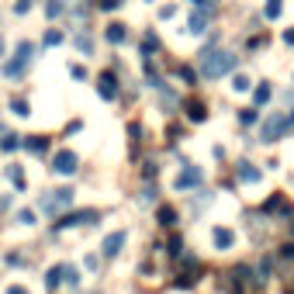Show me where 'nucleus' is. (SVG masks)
I'll return each mask as SVG.
<instances>
[{
  "instance_id": "nucleus-1",
  "label": "nucleus",
  "mask_w": 294,
  "mask_h": 294,
  "mask_svg": "<svg viewBox=\"0 0 294 294\" xmlns=\"http://www.w3.org/2000/svg\"><path fill=\"white\" fill-rule=\"evenodd\" d=\"M235 62H239V56H232V52H225V49H218V52L201 56V73H204L208 80H222L225 73L235 69Z\"/></svg>"
},
{
  "instance_id": "nucleus-2",
  "label": "nucleus",
  "mask_w": 294,
  "mask_h": 294,
  "mask_svg": "<svg viewBox=\"0 0 294 294\" xmlns=\"http://www.w3.org/2000/svg\"><path fill=\"white\" fill-rule=\"evenodd\" d=\"M31 56H35V45H31V42H21L18 52H14V59L4 62V73H7V77H21V69L31 62Z\"/></svg>"
},
{
  "instance_id": "nucleus-3",
  "label": "nucleus",
  "mask_w": 294,
  "mask_h": 294,
  "mask_svg": "<svg viewBox=\"0 0 294 294\" xmlns=\"http://www.w3.org/2000/svg\"><path fill=\"white\" fill-rule=\"evenodd\" d=\"M77 163H80V156L73 153V149H59L56 159H52V170L62 173V176H73V173H77Z\"/></svg>"
},
{
  "instance_id": "nucleus-4",
  "label": "nucleus",
  "mask_w": 294,
  "mask_h": 294,
  "mask_svg": "<svg viewBox=\"0 0 294 294\" xmlns=\"http://www.w3.org/2000/svg\"><path fill=\"white\" fill-rule=\"evenodd\" d=\"M97 211H77V215H66L62 222H52V229H69V225H94L97 222Z\"/></svg>"
},
{
  "instance_id": "nucleus-5",
  "label": "nucleus",
  "mask_w": 294,
  "mask_h": 294,
  "mask_svg": "<svg viewBox=\"0 0 294 294\" xmlns=\"http://www.w3.org/2000/svg\"><path fill=\"white\" fill-rule=\"evenodd\" d=\"M201 180H204V176H201V170L187 163V166H183V173L176 176V191H191V187H197Z\"/></svg>"
},
{
  "instance_id": "nucleus-6",
  "label": "nucleus",
  "mask_w": 294,
  "mask_h": 294,
  "mask_svg": "<svg viewBox=\"0 0 294 294\" xmlns=\"http://www.w3.org/2000/svg\"><path fill=\"white\" fill-rule=\"evenodd\" d=\"M97 94L104 100H115L118 97V80H115V73H100L97 77Z\"/></svg>"
},
{
  "instance_id": "nucleus-7",
  "label": "nucleus",
  "mask_w": 294,
  "mask_h": 294,
  "mask_svg": "<svg viewBox=\"0 0 294 294\" xmlns=\"http://www.w3.org/2000/svg\"><path fill=\"white\" fill-rule=\"evenodd\" d=\"M125 239H128V232H111L104 239V246H100V253L107 256V260H111V256H118L121 253V246H125Z\"/></svg>"
},
{
  "instance_id": "nucleus-8",
  "label": "nucleus",
  "mask_w": 294,
  "mask_h": 294,
  "mask_svg": "<svg viewBox=\"0 0 294 294\" xmlns=\"http://www.w3.org/2000/svg\"><path fill=\"white\" fill-rule=\"evenodd\" d=\"M73 204V191L69 187H59V191H52L49 197H45V208L49 211H56V208H69Z\"/></svg>"
},
{
  "instance_id": "nucleus-9",
  "label": "nucleus",
  "mask_w": 294,
  "mask_h": 294,
  "mask_svg": "<svg viewBox=\"0 0 294 294\" xmlns=\"http://www.w3.org/2000/svg\"><path fill=\"white\" fill-rule=\"evenodd\" d=\"M211 242H215V249H232V246H235V232L218 225V229L211 232Z\"/></svg>"
},
{
  "instance_id": "nucleus-10",
  "label": "nucleus",
  "mask_w": 294,
  "mask_h": 294,
  "mask_svg": "<svg viewBox=\"0 0 294 294\" xmlns=\"http://www.w3.org/2000/svg\"><path fill=\"white\" fill-rule=\"evenodd\" d=\"M104 39L111 42V45H121V42L128 39V31H125V24H121V21H111V24H107V31H104Z\"/></svg>"
},
{
  "instance_id": "nucleus-11",
  "label": "nucleus",
  "mask_w": 294,
  "mask_h": 294,
  "mask_svg": "<svg viewBox=\"0 0 294 294\" xmlns=\"http://www.w3.org/2000/svg\"><path fill=\"white\" fill-rule=\"evenodd\" d=\"M7 180L14 183L18 191H28V176H24V170H21L18 163H11V166H7Z\"/></svg>"
},
{
  "instance_id": "nucleus-12",
  "label": "nucleus",
  "mask_w": 294,
  "mask_h": 294,
  "mask_svg": "<svg viewBox=\"0 0 294 294\" xmlns=\"http://www.w3.org/2000/svg\"><path fill=\"white\" fill-rule=\"evenodd\" d=\"M21 145H24V149H31V153H45V149H49V135H28Z\"/></svg>"
},
{
  "instance_id": "nucleus-13",
  "label": "nucleus",
  "mask_w": 294,
  "mask_h": 294,
  "mask_svg": "<svg viewBox=\"0 0 294 294\" xmlns=\"http://www.w3.org/2000/svg\"><path fill=\"white\" fill-rule=\"evenodd\" d=\"M260 170H256V166H249V163H239V180L242 183H260Z\"/></svg>"
},
{
  "instance_id": "nucleus-14",
  "label": "nucleus",
  "mask_w": 294,
  "mask_h": 294,
  "mask_svg": "<svg viewBox=\"0 0 294 294\" xmlns=\"http://www.w3.org/2000/svg\"><path fill=\"white\" fill-rule=\"evenodd\" d=\"M208 28V11H201V14H191V21H187V31L191 35H201Z\"/></svg>"
},
{
  "instance_id": "nucleus-15",
  "label": "nucleus",
  "mask_w": 294,
  "mask_h": 294,
  "mask_svg": "<svg viewBox=\"0 0 294 294\" xmlns=\"http://www.w3.org/2000/svg\"><path fill=\"white\" fill-rule=\"evenodd\" d=\"M18 145H21V142H18V135H11L7 128H0V149H4V153H14Z\"/></svg>"
},
{
  "instance_id": "nucleus-16",
  "label": "nucleus",
  "mask_w": 294,
  "mask_h": 294,
  "mask_svg": "<svg viewBox=\"0 0 294 294\" xmlns=\"http://www.w3.org/2000/svg\"><path fill=\"white\" fill-rule=\"evenodd\" d=\"M11 111H14L18 118H28V115H31V104H28L24 97H11Z\"/></svg>"
},
{
  "instance_id": "nucleus-17",
  "label": "nucleus",
  "mask_w": 294,
  "mask_h": 294,
  "mask_svg": "<svg viewBox=\"0 0 294 294\" xmlns=\"http://www.w3.org/2000/svg\"><path fill=\"white\" fill-rule=\"evenodd\" d=\"M263 14H267L270 21H277V18L284 14V0H267V7H263Z\"/></svg>"
},
{
  "instance_id": "nucleus-18",
  "label": "nucleus",
  "mask_w": 294,
  "mask_h": 294,
  "mask_svg": "<svg viewBox=\"0 0 294 294\" xmlns=\"http://www.w3.org/2000/svg\"><path fill=\"white\" fill-rule=\"evenodd\" d=\"M187 118H191V121H204V118H208L204 104H187Z\"/></svg>"
},
{
  "instance_id": "nucleus-19",
  "label": "nucleus",
  "mask_w": 294,
  "mask_h": 294,
  "mask_svg": "<svg viewBox=\"0 0 294 294\" xmlns=\"http://www.w3.org/2000/svg\"><path fill=\"white\" fill-rule=\"evenodd\" d=\"M159 225H166V229L176 225V211H173V208H166V204L159 208Z\"/></svg>"
},
{
  "instance_id": "nucleus-20",
  "label": "nucleus",
  "mask_w": 294,
  "mask_h": 294,
  "mask_svg": "<svg viewBox=\"0 0 294 294\" xmlns=\"http://www.w3.org/2000/svg\"><path fill=\"white\" fill-rule=\"evenodd\" d=\"M45 284H49V287H52V291H56V287H59V284H62V267H52V270H49V274H45Z\"/></svg>"
},
{
  "instance_id": "nucleus-21",
  "label": "nucleus",
  "mask_w": 294,
  "mask_h": 294,
  "mask_svg": "<svg viewBox=\"0 0 294 294\" xmlns=\"http://www.w3.org/2000/svg\"><path fill=\"white\" fill-rule=\"evenodd\" d=\"M270 94H274V90H270V83H260L253 97H256V104H267V100H270Z\"/></svg>"
},
{
  "instance_id": "nucleus-22",
  "label": "nucleus",
  "mask_w": 294,
  "mask_h": 294,
  "mask_svg": "<svg viewBox=\"0 0 294 294\" xmlns=\"http://www.w3.org/2000/svg\"><path fill=\"white\" fill-rule=\"evenodd\" d=\"M62 280L66 284H80V270L77 267H62Z\"/></svg>"
},
{
  "instance_id": "nucleus-23",
  "label": "nucleus",
  "mask_w": 294,
  "mask_h": 294,
  "mask_svg": "<svg viewBox=\"0 0 294 294\" xmlns=\"http://www.w3.org/2000/svg\"><path fill=\"white\" fill-rule=\"evenodd\" d=\"M249 87H253V80H249V77H235V80H232V90H239V94H246Z\"/></svg>"
},
{
  "instance_id": "nucleus-24",
  "label": "nucleus",
  "mask_w": 294,
  "mask_h": 294,
  "mask_svg": "<svg viewBox=\"0 0 294 294\" xmlns=\"http://www.w3.org/2000/svg\"><path fill=\"white\" fill-rule=\"evenodd\" d=\"M256 118H260V115H256V107H246V111H239V121H242V125H253Z\"/></svg>"
},
{
  "instance_id": "nucleus-25",
  "label": "nucleus",
  "mask_w": 294,
  "mask_h": 294,
  "mask_svg": "<svg viewBox=\"0 0 294 294\" xmlns=\"http://www.w3.org/2000/svg\"><path fill=\"white\" fill-rule=\"evenodd\" d=\"M18 225H35V211H18Z\"/></svg>"
},
{
  "instance_id": "nucleus-26",
  "label": "nucleus",
  "mask_w": 294,
  "mask_h": 294,
  "mask_svg": "<svg viewBox=\"0 0 294 294\" xmlns=\"http://www.w3.org/2000/svg\"><path fill=\"white\" fill-rule=\"evenodd\" d=\"M173 14H176V7H173V4H166V7H159V21H170Z\"/></svg>"
},
{
  "instance_id": "nucleus-27",
  "label": "nucleus",
  "mask_w": 294,
  "mask_h": 294,
  "mask_svg": "<svg viewBox=\"0 0 294 294\" xmlns=\"http://www.w3.org/2000/svg\"><path fill=\"white\" fill-rule=\"evenodd\" d=\"M4 294H31V291H28L24 284H7V291H4Z\"/></svg>"
},
{
  "instance_id": "nucleus-28",
  "label": "nucleus",
  "mask_w": 294,
  "mask_h": 294,
  "mask_svg": "<svg viewBox=\"0 0 294 294\" xmlns=\"http://www.w3.org/2000/svg\"><path fill=\"white\" fill-rule=\"evenodd\" d=\"M59 42H62V31H49L45 35V45H59Z\"/></svg>"
},
{
  "instance_id": "nucleus-29",
  "label": "nucleus",
  "mask_w": 294,
  "mask_h": 294,
  "mask_svg": "<svg viewBox=\"0 0 294 294\" xmlns=\"http://www.w3.org/2000/svg\"><path fill=\"white\" fill-rule=\"evenodd\" d=\"M100 7L104 11H115V7H121V0H100Z\"/></svg>"
},
{
  "instance_id": "nucleus-30",
  "label": "nucleus",
  "mask_w": 294,
  "mask_h": 294,
  "mask_svg": "<svg viewBox=\"0 0 294 294\" xmlns=\"http://www.w3.org/2000/svg\"><path fill=\"white\" fill-rule=\"evenodd\" d=\"M180 77L187 80V83H194V73H191V66H180Z\"/></svg>"
},
{
  "instance_id": "nucleus-31",
  "label": "nucleus",
  "mask_w": 294,
  "mask_h": 294,
  "mask_svg": "<svg viewBox=\"0 0 294 294\" xmlns=\"http://www.w3.org/2000/svg\"><path fill=\"white\" fill-rule=\"evenodd\" d=\"M191 4H194V7H201V11H208V14H211V0H191Z\"/></svg>"
},
{
  "instance_id": "nucleus-32",
  "label": "nucleus",
  "mask_w": 294,
  "mask_h": 294,
  "mask_svg": "<svg viewBox=\"0 0 294 294\" xmlns=\"http://www.w3.org/2000/svg\"><path fill=\"white\" fill-rule=\"evenodd\" d=\"M59 11H62V4H59V0H52V4H49V18H56Z\"/></svg>"
},
{
  "instance_id": "nucleus-33",
  "label": "nucleus",
  "mask_w": 294,
  "mask_h": 294,
  "mask_svg": "<svg viewBox=\"0 0 294 294\" xmlns=\"http://www.w3.org/2000/svg\"><path fill=\"white\" fill-rule=\"evenodd\" d=\"M284 42H287V45H294V28H287V31H284Z\"/></svg>"
},
{
  "instance_id": "nucleus-34",
  "label": "nucleus",
  "mask_w": 294,
  "mask_h": 294,
  "mask_svg": "<svg viewBox=\"0 0 294 294\" xmlns=\"http://www.w3.org/2000/svg\"><path fill=\"white\" fill-rule=\"evenodd\" d=\"M284 253H287V256H291V260H294V246H284Z\"/></svg>"
},
{
  "instance_id": "nucleus-35",
  "label": "nucleus",
  "mask_w": 294,
  "mask_h": 294,
  "mask_svg": "<svg viewBox=\"0 0 294 294\" xmlns=\"http://www.w3.org/2000/svg\"><path fill=\"white\" fill-rule=\"evenodd\" d=\"M4 52H7V45H4V39H0V59H4Z\"/></svg>"
}]
</instances>
